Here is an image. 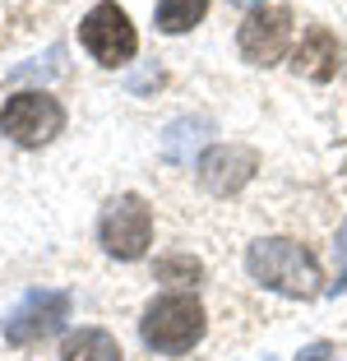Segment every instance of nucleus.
I'll list each match as a JSON object with an SVG mask.
<instances>
[{
  "label": "nucleus",
  "mask_w": 347,
  "mask_h": 361,
  "mask_svg": "<svg viewBox=\"0 0 347 361\" xmlns=\"http://www.w3.org/2000/svg\"><path fill=\"white\" fill-rule=\"evenodd\" d=\"M296 361H334V343H324V338H319V343H310V348H301V352H296Z\"/></svg>",
  "instance_id": "4468645a"
},
{
  "label": "nucleus",
  "mask_w": 347,
  "mask_h": 361,
  "mask_svg": "<svg viewBox=\"0 0 347 361\" xmlns=\"http://www.w3.org/2000/svg\"><path fill=\"white\" fill-rule=\"evenodd\" d=\"M245 269L269 292H283V297H296V301L319 297V287H324L319 259L301 241H292V236H260L245 250Z\"/></svg>",
  "instance_id": "f257e3e1"
},
{
  "label": "nucleus",
  "mask_w": 347,
  "mask_h": 361,
  "mask_svg": "<svg viewBox=\"0 0 347 361\" xmlns=\"http://www.w3.org/2000/svg\"><path fill=\"white\" fill-rule=\"evenodd\" d=\"M79 42H84V51L93 56L97 65H130L135 51H139V32H135L130 14L121 10L116 0H102V5H93V10L84 14Z\"/></svg>",
  "instance_id": "39448f33"
},
{
  "label": "nucleus",
  "mask_w": 347,
  "mask_h": 361,
  "mask_svg": "<svg viewBox=\"0 0 347 361\" xmlns=\"http://www.w3.org/2000/svg\"><path fill=\"white\" fill-rule=\"evenodd\" d=\"M292 70L301 79H315V84H329V79L343 70V47H338V37L324 28V23H310V28L301 32V47H296V56H292Z\"/></svg>",
  "instance_id": "1a4fd4ad"
},
{
  "label": "nucleus",
  "mask_w": 347,
  "mask_h": 361,
  "mask_svg": "<svg viewBox=\"0 0 347 361\" xmlns=\"http://www.w3.org/2000/svg\"><path fill=\"white\" fill-rule=\"evenodd\" d=\"M61 361H121V343L106 329H74L61 343Z\"/></svg>",
  "instance_id": "9d476101"
},
{
  "label": "nucleus",
  "mask_w": 347,
  "mask_h": 361,
  "mask_svg": "<svg viewBox=\"0 0 347 361\" xmlns=\"http://www.w3.org/2000/svg\"><path fill=\"white\" fill-rule=\"evenodd\" d=\"M334 255H338V274H334V283H329V292H347V223L338 227V245H334Z\"/></svg>",
  "instance_id": "ddd939ff"
},
{
  "label": "nucleus",
  "mask_w": 347,
  "mask_h": 361,
  "mask_svg": "<svg viewBox=\"0 0 347 361\" xmlns=\"http://www.w3.org/2000/svg\"><path fill=\"white\" fill-rule=\"evenodd\" d=\"M260 171V153L245 144H218L200 158V185L209 195H236Z\"/></svg>",
  "instance_id": "6e6552de"
},
{
  "label": "nucleus",
  "mask_w": 347,
  "mask_h": 361,
  "mask_svg": "<svg viewBox=\"0 0 347 361\" xmlns=\"http://www.w3.org/2000/svg\"><path fill=\"white\" fill-rule=\"evenodd\" d=\"M65 319H70V292H61V287H32V292H23L19 306L5 315V343H14V348L42 343V338L65 329Z\"/></svg>",
  "instance_id": "423d86ee"
},
{
  "label": "nucleus",
  "mask_w": 347,
  "mask_h": 361,
  "mask_svg": "<svg viewBox=\"0 0 347 361\" xmlns=\"http://www.w3.org/2000/svg\"><path fill=\"white\" fill-rule=\"evenodd\" d=\"M236 5H245V10H264V0H236Z\"/></svg>",
  "instance_id": "2eb2a0df"
},
{
  "label": "nucleus",
  "mask_w": 347,
  "mask_h": 361,
  "mask_svg": "<svg viewBox=\"0 0 347 361\" xmlns=\"http://www.w3.org/2000/svg\"><path fill=\"white\" fill-rule=\"evenodd\" d=\"M97 236L111 259H139L153 245V209L139 195H116L97 218Z\"/></svg>",
  "instance_id": "7ed1b4c3"
},
{
  "label": "nucleus",
  "mask_w": 347,
  "mask_h": 361,
  "mask_svg": "<svg viewBox=\"0 0 347 361\" xmlns=\"http://www.w3.org/2000/svg\"><path fill=\"white\" fill-rule=\"evenodd\" d=\"M153 274H158V283H200L204 278V264L195 255H162L153 259Z\"/></svg>",
  "instance_id": "f8f14e48"
},
{
  "label": "nucleus",
  "mask_w": 347,
  "mask_h": 361,
  "mask_svg": "<svg viewBox=\"0 0 347 361\" xmlns=\"http://www.w3.org/2000/svg\"><path fill=\"white\" fill-rule=\"evenodd\" d=\"M61 130H65V106L51 93H37V88L14 93L0 111V135H10L19 149H42Z\"/></svg>",
  "instance_id": "20e7f679"
},
{
  "label": "nucleus",
  "mask_w": 347,
  "mask_h": 361,
  "mask_svg": "<svg viewBox=\"0 0 347 361\" xmlns=\"http://www.w3.org/2000/svg\"><path fill=\"white\" fill-rule=\"evenodd\" d=\"M139 338L144 348L162 352V357H181L204 338V306L195 292H162L158 301H148L144 319H139Z\"/></svg>",
  "instance_id": "f03ea898"
},
{
  "label": "nucleus",
  "mask_w": 347,
  "mask_h": 361,
  "mask_svg": "<svg viewBox=\"0 0 347 361\" xmlns=\"http://www.w3.org/2000/svg\"><path fill=\"white\" fill-rule=\"evenodd\" d=\"M264 361H274V357H264Z\"/></svg>",
  "instance_id": "dca6fc26"
},
{
  "label": "nucleus",
  "mask_w": 347,
  "mask_h": 361,
  "mask_svg": "<svg viewBox=\"0 0 347 361\" xmlns=\"http://www.w3.org/2000/svg\"><path fill=\"white\" fill-rule=\"evenodd\" d=\"M292 10H283V5H264V10H250L241 23V32H236V47H241V56L250 65H278L287 56V47H292Z\"/></svg>",
  "instance_id": "0eeeda50"
},
{
  "label": "nucleus",
  "mask_w": 347,
  "mask_h": 361,
  "mask_svg": "<svg viewBox=\"0 0 347 361\" xmlns=\"http://www.w3.org/2000/svg\"><path fill=\"white\" fill-rule=\"evenodd\" d=\"M204 14H209V0H158V28L167 32V37L190 32Z\"/></svg>",
  "instance_id": "9b49d317"
}]
</instances>
